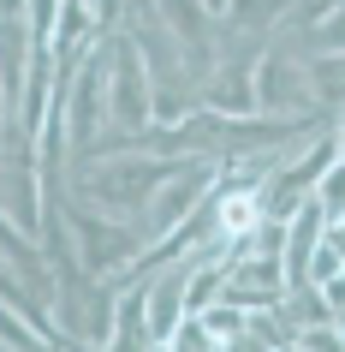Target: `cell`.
Here are the masks:
<instances>
[{"mask_svg": "<svg viewBox=\"0 0 345 352\" xmlns=\"http://www.w3.org/2000/svg\"><path fill=\"white\" fill-rule=\"evenodd\" d=\"M108 120H119L131 131H143L155 120V84H149V60L137 54L131 36H113L108 42Z\"/></svg>", "mask_w": 345, "mask_h": 352, "instance_id": "6da1fadb", "label": "cell"}, {"mask_svg": "<svg viewBox=\"0 0 345 352\" xmlns=\"http://www.w3.org/2000/svg\"><path fill=\"white\" fill-rule=\"evenodd\" d=\"M126 162H113V167H95L90 179H84V191H90L95 204H119V209H137L149 204V191H161L167 179H173V167L161 162H137L131 149H119Z\"/></svg>", "mask_w": 345, "mask_h": 352, "instance_id": "7a4b0ae2", "label": "cell"}, {"mask_svg": "<svg viewBox=\"0 0 345 352\" xmlns=\"http://www.w3.org/2000/svg\"><path fill=\"white\" fill-rule=\"evenodd\" d=\"M209 186H215V167H202V162H191L179 179H167L161 197L149 204V221H155V233H173L179 221H191V215L209 204V197H202Z\"/></svg>", "mask_w": 345, "mask_h": 352, "instance_id": "3957f363", "label": "cell"}, {"mask_svg": "<svg viewBox=\"0 0 345 352\" xmlns=\"http://www.w3.org/2000/svg\"><path fill=\"white\" fill-rule=\"evenodd\" d=\"M72 221H78V233H84V269H90V275H113V269L137 251L119 221H102V215H90V209H78Z\"/></svg>", "mask_w": 345, "mask_h": 352, "instance_id": "277c9868", "label": "cell"}, {"mask_svg": "<svg viewBox=\"0 0 345 352\" xmlns=\"http://www.w3.org/2000/svg\"><path fill=\"white\" fill-rule=\"evenodd\" d=\"M155 12H161V24L173 30V42L185 48L191 66H209L215 60V48H209V6L202 0H155Z\"/></svg>", "mask_w": 345, "mask_h": 352, "instance_id": "5b68a950", "label": "cell"}, {"mask_svg": "<svg viewBox=\"0 0 345 352\" xmlns=\"http://www.w3.org/2000/svg\"><path fill=\"white\" fill-rule=\"evenodd\" d=\"M209 113L220 120H256V66H233V72H220L209 84Z\"/></svg>", "mask_w": 345, "mask_h": 352, "instance_id": "8992f818", "label": "cell"}, {"mask_svg": "<svg viewBox=\"0 0 345 352\" xmlns=\"http://www.w3.org/2000/svg\"><path fill=\"white\" fill-rule=\"evenodd\" d=\"M143 311H149V334H155V346H167L173 334H179V322L191 311H185V275H167V280H155L143 293Z\"/></svg>", "mask_w": 345, "mask_h": 352, "instance_id": "52a82bcc", "label": "cell"}, {"mask_svg": "<svg viewBox=\"0 0 345 352\" xmlns=\"http://www.w3.org/2000/svg\"><path fill=\"white\" fill-rule=\"evenodd\" d=\"M0 257L12 263V269H24V280H30L36 293H54V280H48V263H42V251L30 245V233H24V227H12L6 215H0Z\"/></svg>", "mask_w": 345, "mask_h": 352, "instance_id": "ba28073f", "label": "cell"}, {"mask_svg": "<svg viewBox=\"0 0 345 352\" xmlns=\"http://www.w3.org/2000/svg\"><path fill=\"white\" fill-rule=\"evenodd\" d=\"M24 42H30V24L24 19H0V90H6V102H12L19 84H24Z\"/></svg>", "mask_w": 345, "mask_h": 352, "instance_id": "9c48e42d", "label": "cell"}, {"mask_svg": "<svg viewBox=\"0 0 345 352\" xmlns=\"http://www.w3.org/2000/svg\"><path fill=\"white\" fill-rule=\"evenodd\" d=\"M304 78H309V90L322 96L327 108H345V54H316L304 66Z\"/></svg>", "mask_w": 345, "mask_h": 352, "instance_id": "30bf717a", "label": "cell"}, {"mask_svg": "<svg viewBox=\"0 0 345 352\" xmlns=\"http://www.w3.org/2000/svg\"><path fill=\"white\" fill-rule=\"evenodd\" d=\"M202 316V329L215 334L220 346H233V340H244V322H250V311H238V305H226V298H215L209 311H197Z\"/></svg>", "mask_w": 345, "mask_h": 352, "instance_id": "8fae6325", "label": "cell"}, {"mask_svg": "<svg viewBox=\"0 0 345 352\" xmlns=\"http://www.w3.org/2000/svg\"><path fill=\"white\" fill-rule=\"evenodd\" d=\"M316 204L327 209V221H345V155L322 173V186H316Z\"/></svg>", "mask_w": 345, "mask_h": 352, "instance_id": "7c38bea8", "label": "cell"}, {"mask_svg": "<svg viewBox=\"0 0 345 352\" xmlns=\"http://www.w3.org/2000/svg\"><path fill=\"white\" fill-rule=\"evenodd\" d=\"M298 346H304V352H345V334H340V322H322V329L298 334Z\"/></svg>", "mask_w": 345, "mask_h": 352, "instance_id": "4fadbf2b", "label": "cell"}, {"mask_svg": "<svg viewBox=\"0 0 345 352\" xmlns=\"http://www.w3.org/2000/svg\"><path fill=\"white\" fill-rule=\"evenodd\" d=\"M202 6H209V12H220V6H233V0H202Z\"/></svg>", "mask_w": 345, "mask_h": 352, "instance_id": "5bb4252c", "label": "cell"}]
</instances>
